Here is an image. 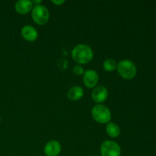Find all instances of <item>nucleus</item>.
Masks as SVG:
<instances>
[{"mask_svg": "<svg viewBox=\"0 0 156 156\" xmlns=\"http://www.w3.org/2000/svg\"><path fill=\"white\" fill-rule=\"evenodd\" d=\"M72 57L78 63L87 64L92 59L93 51L91 47L86 44H79L73 48Z\"/></svg>", "mask_w": 156, "mask_h": 156, "instance_id": "obj_1", "label": "nucleus"}, {"mask_svg": "<svg viewBox=\"0 0 156 156\" xmlns=\"http://www.w3.org/2000/svg\"><path fill=\"white\" fill-rule=\"evenodd\" d=\"M119 75L125 79H132L136 75V65L129 59H123L117 66Z\"/></svg>", "mask_w": 156, "mask_h": 156, "instance_id": "obj_2", "label": "nucleus"}, {"mask_svg": "<svg viewBox=\"0 0 156 156\" xmlns=\"http://www.w3.org/2000/svg\"><path fill=\"white\" fill-rule=\"evenodd\" d=\"M91 115L96 122L99 123H108L111 119V113L109 108L103 105H96L91 110Z\"/></svg>", "mask_w": 156, "mask_h": 156, "instance_id": "obj_3", "label": "nucleus"}, {"mask_svg": "<svg viewBox=\"0 0 156 156\" xmlns=\"http://www.w3.org/2000/svg\"><path fill=\"white\" fill-rule=\"evenodd\" d=\"M50 13L44 5H35L32 9V18L39 25H44L48 21Z\"/></svg>", "mask_w": 156, "mask_h": 156, "instance_id": "obj_4", "label": "nucleus"}, {"mask_svg": "<svg viewBox=\"0 0 156 156\" xmlns=\"http://www.w3.org/2000/svg\"><path fill=\"white\" fill-rule=\"evenodd\" d=\"M101 156H120L121 149L117 143L107 140L101 146Z\"/></svg>", "mask_w": 156, "mask_h": 156, "instance_id": "obj_5", "label": "nucleus"}, {"mask_svg": "<svg viewBox=\"0 0 156 156\" xmlns=\"http://www.w3.org/2000/svg\"><path fill=\"white\" fill-rule=\"evenodd\" d=\"M98 78L97 72L92 69H88L84 73L83 82L87 88H94L98 82Z\"/></svg>", "mask_w": 156, "mask_h": 156, "instance_id": "obj_6", "label": "nucleus"}, {"mask_svg": "<svg viewBox=\"0 0 156 156\" xmlns=\"http://www.w3.org/2000/svg\"><path fill=\"white\" fill-rule=\"evenodd\" d=\"M108 89L105 86H102V85L95 87L93 90L92 94H91L93 101L98 104L103 103L104 101H105L106 99L108 98Z\"/></svg>", "mask_w": 156, "mask_h": 156, "instance_id": "obj_7", "label": "nucleus"}, {"mask_svg": "<svg viewBox=\"0 0 156 156\" xmlns=\"http://www.w3.org/2000/svg\"><path fill=\"white\" fill-rule=\"evenodd\" d=\"M61 152V145L56 140H51L46 144L44 153L47 156H58Z\"/></svg>", "mask_w": 156, "mask_h": 156, "instance_id": "obj_8", "label": "nucleus"}, {"mask_svg": "<svg viewBox=\"0 0 156 156\" xmlns=\"http://www.w3.org/2000/svg\"><path fill=\"white\" fill-rule=\"evenodd\" d=\"M21 36L27 41H34L38 37V33L36 29L30 25H26L21 28Z\"/></svg>", "mask_w": 156, "mask_h": 156, "instance_id": "obj_9", "label": "nucleus"}, {"mask_svg": "<svg viewBox=\"0 0 156 156\" xmlns=\"http://www.w3.org/2000/svg\"><path fill=\"white\" fill-rule=\"evenodd\" d=\"M15 9L18 14L25 15L33 9V3H32V1L19 0L15 3Z\"/></svg>", "mask_w": 156, "mask_h": 156, "instance_id": "obj_10", "label": "nucleus"}, {"mask_svg": "<svg viewBox=\"0 0 156 156\" xmlns=\"http://www.w3.org/2000/svg\"><path fill=\"white\" fill-rule=\"evenodd\" d=\"M84 95V91L81 87L73 86L69 90L68 98L71 101L80 100Z\"/></svg>", "mask_w": 156, "mask_h": 156, "instance_id": "obj_11", "label": "nucleus"}, {"mask_svg": "<svg viewBox=\"0 0 156 156\" xmlns=\"http://www.w3.org/2000/svg\"><path fill=\"white\" fill-rule=\"evenodd\" d=\"M106 132L109 136L112 137V138H116L120 136V129L116 123H108L107 125Z\"/></svg>", "mask_w": 156, "mask_h": 156, "instance_id": "obj_12", "label": "nucleus"}, {"mask_svg": "<svg viewBox=\"0 0 156 156\" xmlns=\"http://www.w3.org/2000/svg\"><path fill=\"white\" fill-rule=\"evenodd\" d=\"M103 66L106 71L112 72L117 68V63H116V62L114 59H108L104 62Z\"/></svg>", "mask_w": 156, "mask_h": 156, "instance_id": "obj_13", "label": "nucleus"}, {"mask_svg": "<svg viewBox=\"0 0 156 156\" xmlns=\"http://www.w3.org/2000/svg\"><path fill=\"white\" fill-rule=\"evenodd\" d=\"M73 73L76 76H81V75L84 74V69L81 66H76L73 68Z\"/></svg>", "mask_w": 156, "mask_h": 156, "instance_id": "obj_14", "label": "nucleus"}, {"mask_svg": "<svg viewBox=\"0 0 156 156\" xmlns=\"http://www.w3.org/2000/svg\"><path fill=\"white\" fill-rule=\"evenodd\" d=\"M52 2L55 5H62V4H63L65 2L64 1H55V0H53V1H52Z\"/></svg>", "mask_w": 156, "mask_h": 156, "instance_id": "obj_15", "label": "nucleus"}, {"mask_svg": "<svg viewBox=\"0 0 156 156\" xmlns=\"http://www.w3.org/2000/svg\"><path fill=\"white\" fill-rule=\"evenodd\" d=\"M41 2H42V1H41V0H38V1H36V0H35V1H32V3H33V4H34L35 5H39Z\"/></svg>", "mask_w": 156, "mask_h": 156, "instance_id": "obj_16", "label": "nucleus"}, {"mask_svg": "<svg viewBox=\"0 0 156 156\" xmlns=\"http://www.w3.org/2000/svg\"><path fill=\"white\" fill-rule=\"evenodd\" d=\"M0 123H1V117H0Z\"/></svg>", "mask_w": 156, "mask_h": 156, "instance_id": "obj_17", "label": "nucleus"}, {"mask_svg": "<svg viewBox=\"0 0 156 156\" xmlns=\"http://www.w3.org/2000/svg\"><path fill=\"white\" fill-rule=\"evenodd\" d=\"M92 156H97V155H92Z\"/></svg>", "mask_w": 156, "mask_h": 156, "instance_id": "obj_18", "label": "nucleus"}]
</instances>
